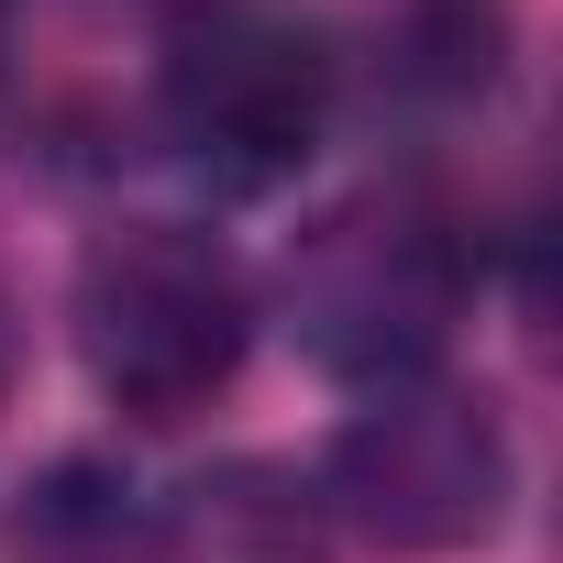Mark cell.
<instances>
[{
	"label": "cell",
	"instance_id": "obj_5",
	"mask_svg": "<svg viewBox=\"0 0 563 563\" xmlns=\"http://www.w3.org/2000/svg\"><path fill=\"white\" fill-rule=\"evenodd\" d=\"M166 541L188 563H321V486L276 475V464H221L177 486Z\"/></svg>",
	"mask_w": 563,
	"mask_h": 563
},
{
	"label": "cell",
	"instance_id": "obj_4",
	"mask_svg": "<svg viewBox=\"0 0 563 563\" xmlns=\"http://www.w3.org/2000/svg\"><path fill=\"white\" fill-rule=\"evenodd\" d=\"M321 508H343L376 552H464V541H486L497 508H508V442H497L486 398L387 387V398L332 442Z\"/></svg>",
	"mask_w": 563,
	"mask_h": 563
},
{
	"label": "cell",
	"instance_id": "obj_1",
	"mask_svg": "<svg viewBox=\"0 0 563 563\" xmlns=\"http://www.w3.org/2000/svg\"><path fill=\"white\" fill-rule=\"evenodd\" d=\"M254 343V276L232 265L221 232L188 221H122L78 265V354L111 409L133 420H188L232 387Z\"/></svg>",
	"mask_w": 563,
	"mask_h": 563
},
{
	"label": "cell",
	"instance_id": "obj_2",
	"mask_svg": "<svg viewBox=\"0 0 563 563\" xmlns=\"http://www.w3.org/2000/svg\"><path fill=\"white\" fill-rule=\"evenodd\" d=\"M288 332L321 376L343 387H420V365L453 343V310H464V243L442 210L398 199V188H365V199H332L299 243H288Z\"/></svg>",
	"mask_w": 563,
	"mask_h": 563
},
{
	"label": "cell",
	"instance_id": "obj_3",
	"mask_svg": "<svg viewBox=\"0 0 563 563\" xmlns=\"http://www.w3.org/2000/svg\"><path fill=\"white\" fill-rule=\"evenodd\" d=\"M332 122V45L288 12V0H188L166 34V133L177 155L232 188L265 199L321 155Z\"/></svg>",
	"mask_w": 563,
	"mask_h": 563
},
{
	"label": "cell",
	"instance_id": "obj_6",
	"mask_svg": "<svg viewBox=\"0 0 563 563\" xmlns=\"http://www.w3.org/2000/svg\"><path fill=\"white\" fill-rule=\"evenodd\" d=\"M0 56H12V0H0Z\"/></svg>",
	"mask_w": 563,
	"mask_h": 563
}]
</instances>
